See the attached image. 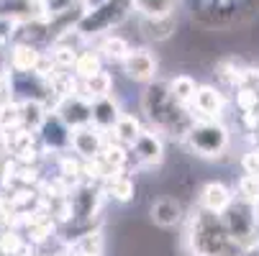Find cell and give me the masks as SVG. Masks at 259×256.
Returning <instances> with one entry per match:
<instances>
[{
  "label": "cell",
  "mask_w": 259,
  "mask_h": 256,
  "mask_svg": "<svg viewBox=\"0 0 259 256\" xmlns=\"http://www.w3.org/2000/svg\"><path fill=\"white\" fill-rule=\"evenodd\" d=\"M188 221V243L190 256H244V246L231 238L221 213H210L205 208H195L193 215H185Z\"/></svg>",
  "instance_id": "6da1fadb"
},
{
  "label": "cell",
  "mask_w": 259,
  "mask_h": 256,
  "mask_svg": "<svg viewBox=\"0 0 259 256\" xmlns=\"http://www.w3.org/2000/svg\"><path fill=\"white\" fill-rule=\"evenodd\" d=\"M141 111L152 121V126L162 133H172V136L185 138L193 126L190 108L180 105L172 97L167 82H159V80H152L146 85V90L141 92Z\"/></svg>",
  "instance_id": "7a4b0ae2"
},
{
  "label": "cell",
  "mask_w": 259,
  "mask_h": 256,
  "mask_svg": "<svg viewBox=\"0 0 259 256\" xmlns=\"http://www.w3.org/2000/svg\"><path fill=\"white\" fill-rule=\"evenodd\" d=\"M188 146L203 159H215L221 157L226 149H229V141H231V133L229 128L224 126L221 118H208V121H195L185 136Z\"/></svg>",
  "instance_id": "3957f363"
},
{
  "label": "cell",
  "mask_w": 259,
  "mask_h": 256,
  "mask_svg": "<svg viewBox=\"0 0 259 256\" xmlns=\"http://www.w3.org/2000/svg\"><path fill=\"white\" fill-rule=\"evenodd\" d=\"M131 11H134V0H105L98 8L82 13L80 21L75 23V28L85 36V39H90V36H103L110 28L121 26Z\"/></svg>",
  "instance_id": "277c9868"
},
{
  "label": "cell",
  "mask_w": 259,
  "mask_h": 256,
  "mask_svg": "<svg viewBox=\"0 0 259 256\" xmlns=\"http://www.w3.org/2000/svg\"><path fill=\"white\" fill-rule=\"evenodd\" d=\"M221 218H224L231 238L239 241L246 251L256 246L259 226H256V208H254V202H246V200L234 195V200L229 202V208L224 213H221Z\"/></svg>",
  "instance_id": "5b68a950"
},
{
  "label": "cell",
  "mask_w": 259,
  "mask_h": 256,
  "mask_svg": "<svg viewBox=\"0 0 259 256\" xmlns=\"http://www.w3.org/2000/svg\"><path fill=\"white\" fill-rule=\"evenodd\" d=\"M226 111V97L215 85H198L193 103H190V118L195 121H208V118H224Z\"/></svg>",
  "instance_id": "8992f818"
},
{
  "label": "cell",
  "mask_w": 259,
  "mask_h": 256,
  "mask_svg": "<svg viewBox=\"0 0 259 256\" xmlns=\"http://www.w3.org/2000/svg\"><path fill=\"white\" fill-rule=\"evenodd\" d=\"M118 64L128 80L141 85H149L152 80H157V72H159V62L149 49H128Z\"/></svg>",
  "instance_id": "52a82bcc"
},
{
  "label": "cell",
  "mask_w": 259,
  "mask_h": 256,
  "mask_svg": "<svg viewBox=\"0 0 259 256\" xmlns=\"http://www.w3.org/2000/svg\"><path fill=\"white\" fill-rule=\"evenodd\" d=\"M54 113L69 126V128H80L93 123V103L88 97H82L80 92H72L59 97V103L54 105Z\"/></svg>",
  "instance_id": "ba28073f"
},
{
  "label": "cell",
  "mask_w": 259,
  "mask_h": 256,
  "mask_svg": "<svg viewBox=\"0 0 259 256\" xmlns=\"http://www.w3.org/2000/svg\"><path fill=\"white\" fill-rule=\"evenodd\" d=\"M131 157L141 167H157L164 159V141L154 131H141L136 141L131 143Z\"/></svg>",
  "instance_id": "9c48e42d"
},
{
  "label": "cell",
  "mask_w": 259,
  "mask_h": 256,
  "mask_svg": "<svg viewBox=\"0 0 259 256\" xmlns=\"http://www.w3.org/2000/svg\"><path fill=\"white\" fill-rule=\"evenodd\" d=\"M39 131V138L47 149L52 151H67L69 149V138H72V128L57 116V113H47V118L41 121V126L36 128Z\"/></svg>",
  "instance_id": "30bf717a"
},
{
  "label": "cell",
  "mask_w": 259,
  "mask_h": 256,
  "mask_svg": "<svg viewBox=\"0 0 259 256\" xmlns=\"http://www.w3.org/2000/svg\"><path fill=\"white\" fill-rule=\"evenodd\" d=\"M149 218L157 228H177L185 221V208L180 202V197L175 195H164L157 197L149 208Z\"/></svg>",
  "instance_id": "8fae6325"
},
{
  "label": "cell",
  "mask_w": 259,
  "mask_h": 256,
  "mask_svg": "<svg viewBox=\"0 0 259 256\" xmlns=\"http://www.w3.org/2000/svg\"><path fill=\"white\" fill-rule=\"evenodd\" d=\"M103 131L93 123L72 128V138H69V149L75 151L80 159H95L103 149Z\"/></svg>",
  "instance_id": "7c38bea8"
},
{
  "label": "cell",
  "mask_w": 259,
  "mask_h": 256,
  "mask_svg": "<svg viewBox=\"0 0 259 256\" xmlns=\"http://www.w3.org/2000/svg\"><path fill=\"white\" fill-rule=\"evenodd\" d=\"M234 200V190L226 185V182H205L200 187V195H198V205L210 210V213H224L229 208V202Z\"/></svg>",
  "instance_id": "4fadbf2b"
},
{
  "label": "cell",
  "mask_w": 259,
  "mask_h": 256,
  "mask_svg": "<svg viewBox=\"0 0 259 256\" xmlns=\"http://www.w3.org/2000/svg\"><path fill=\"white\" fill-rule=\"evenodd\" d=\"M93 103V126H98L100 131L113 128V123L121 118V105L113 95H103L90 100Z\"/></svg>",
  "instance_id": "5bb4252c"
},
{
  "label": "cell",
  "mask_w": 259,
  "mask_h": 256,
  "mask_svg": "<svg viewBox=\"0 0 259 256\" xmlns=\"http://www.w3.org/2000/svg\"><path fill=\"white\" fill-rule=\"evenodd\" d=\"M39 64H41V52L36 44L18 41L11 49V69L13 72H36Z\"/></svg>",
  "instance_id": "9a60e30c"
},
{
  "label": "cell",
  "mask_w": 259,
  "mask_h": 256,
  "mask_svg": "<svg viewBox=\"0 0 259 256\" xmlns=\"http://www.w3.org/2000/svg\"><path fill=\"white\" fill-rule=\"evenodd\" d=\"M103 179H105V192L116 202H131L134 200L136 185H134V179L128 174H123V169L121 172H108Z\"/></svg>",
  "instance_id": "2e32d148"
},
{
  "label": "cell",
  "mask_w": 259,
  "mask_h": 256,
  "mask_svg": "<svg viewBox=\"0 0 259 256\" xmlns=\"http://www.w3.org/2000/svg\"><path fill=\"white\" fill-rule=\"evenodd\" d=\"M167 87H169L172 97H175L180 105L190 108L193 95H195V90H198V82H195V77H193V75H188V72H182V75H175L172 80H167Z\"/></svg>",
  "instance_id": "e0dca14e"
},
{
  "label": "cell",
  "mask_w": 259,
  "mask_h": 256,
  "mask_svg": "<svg viewBox=\"0 0 259 256\" xmlns=\"http://www.w3.org/2000/svg\"><path fill=\"white\" fill-rule=\"evenodd\" d=\"M80 95L88 97V100H95V97H103V95H113V77H110V72L100 69L93 77L82 80V92Z\"/></svg>",
  "instance_id": "ac0fdd59"
},
{
  "label": "cell",
  "mask_w": 259,
  "mask_h": 256,
  "mask_svg": "<svg viewBox=\"0 0 259 256\" xmlns=\"http://www.w3.org/2000/svg\"><path fill=\"white\" fill-rule=\"evenodd\" d=\"M144 28H146V36H149V39L164 41V39H169V36L175 33L177 18H175V13L159 16V18H144Z\"/></svg>",
  "instance_id": "d6986e66"
},
{
  "label": "cell",
  "mask_w": 259,
  "mask_h": 256,
  "mask_svg": "<svg viewBox=\"0 0 259 256\" xmlns=\"http://www.w3.org/2000/svg\"><path fill=\"white\" fill-rule=\"evenodd\" d=\"M177 0H134V11L141 13V18H159L175 13Z\"/></svg>",
  "instance_id": "ffe728a7"
},
{
  "label": "cell",
  "mask_w": 259,
  "mask_h": 256,
  "mask_svg": "<svg viewBox=\"0 0 259 256\" xmlns=\"http://www.w3.org/2000/svg\"><path fill=\"white\" fill-rule=\"evenodd\" d=\"M113 131H116V138H118V143H123V146H131V143L136 141V136H139L144 128H141V123H139V118H136V116L121 113V118L113 123Z\"/></svg>",
  "instance_id": "44dd1931"
},
{
  "label": "cell",
  "mask_w": 259,
  "mask_h": 256,
  "mask_svg": "<svg viewBox=\"0 0 259 256\" xmlns=\"http://www.w3.org/2000/svg\"><path fill=\"white\" fill-rule=\"evenodd\" d=\"M72 69L77 72V77L88 80V77L95 75V72L103 69V57L98 52H77V59H75V67Z\"/></svg>",
  "instance_id": "7402d4cb"
},
{
  "label": "cell",
  "mask_w": 259,
  "mask_h": 256,
  "mask_svg": "<svg viewBox=\"0 0 259 256\" xmlns=\"http://www.w3.org/2000/svg\"><path fill=\"white\" fill-rule=\"evenodd\" d=\"M128 49H131V46H128V41L123 39V36H105L98 54H100L103 59H110V62H121Z\"/></svg>",
  "instance_id": "603a6c76"
},
{
  "label": "cell",
  "mask_w": 259,
  "mask_h": 256,
  "mask_svg": "<svg viewBox=\"0 0 259 256\" xmlns=\"http://www.w3.org/2000/svg\"><path fill=\"white\" fill-rule=\"evenodd\" d=\"M236 197L246 200V202H254L259 200V174H241L239 185H236Z\"/></svg>",
  "instance_id": "cb8c5ba5"
},
{
  "label": "cell",
  "mask_w": 259,
  "mask_h": 256,
  "mask_svg": "<svg viewBox=\"0 0 259 256\" xmlns=\"http://www.w3.org/2000/svg\"><path fill=\"white\" fill-rule=\"evenodd\" d=\"M236 105H239L241 113H259V92L239 85L236 87Z\"/></svg>",
  "instance_id": "d4e9b609"
},
{
  "label": "cell",
  "mask_w": 259,
  "mask_h": 256,
  "mask_svg": "<svg viewBox=\"0 0 259 256\" xmlns=\"http://www.w3.org/2000/svg\"><path fill=\"white\" fill-rule=\"evenodd\" d=\"M26 246H28V243L23 241V236H21L18 231H3V233H0V248H3L8 256L21 253Z\"/></svg>",
  "instance_id": "484cf974"
},
{
  "label": "cell",
  "mask_w": 259,
  "mask_h": 256,
  "mask_svg": "<svg viewBox=\"0 0 259 256\" xmlns=\"http://www.w3.org/2000/svg\"><path fill=\"white\" fill-rule=\"evenodd\" d=\"M241 167L246 174H259V143L251 146V149L241 157Z\"/></svg>",
  "instance_id": "4316f807"
},
{
  "label": "cell",
  "mask_w": 259,
  "mask_h": 256,
  "mask_svg": "<svg viewBox=\"0 0 259 256\" xmlns=\"http://www.w3.org/2000/svg\"><path fill=\"white\" fill-rule=\"evenodd\" d=\"M44 3V11L54 18V16H62L67 11H72V6H75V0H41Z\"/></svg>",
  "instance_id": "83f0119b"
},
{
  "label": "cell",
  "mask_w": 259,
  "mask_h": 256,
  "mask_svg": "<svg viewBox=\"0 0 259 256\" xmlns=\"http://www.w3.org/2000/svg\"><path fill=\"white\" fill-rule=\"evenodd\" d=\"M239 85L251 87V90L259 92V69H254V67H244V69H241V82H239Z\"/></svg>",
  "instance_id": "f1b7e54d"
},
{
  "label": "cell",
  "mask_w": 259,
  "mask_h": 256,
  "mask_svg": "<svg viewBox=\"0 0 259 256\" xmlns=\"http://www.w3.org/2000/svg\"><path fill=\"white\" fill-rule=\"evenodd\" d=\"M254 208H256V226H259V200H256V205H254Z\"/></svg>",
  "instance_id": "f546056e"
},
{
  "label": "cell",
  "mask_w": 259,
  "mask_h": 256,
  "mask_svg": "<svg viewBox=\"0 0 259 256\" xmlns=\"http://www.w3.org/2000/svg\"><path fill=\"white\" fill-rule=\"evenodd\" d=\"M0 256H8V253H6V251H3V248H0Z\"/></svg>",
  "instance_id": "4dcf8cb0"
},
{
  "label": "cell",
  "mask_w": 259,
  "mask_h": 256,
  "mask_svg": "<svg viewBox=\"0 0 259 256\" xmlns=\"http://www.w3.org/2000/svg\"><path fill=\"white\" fill-rule=\"evenodd\" d=\"M254 133H256V141H259V128H256V131H254Z\"/></svg>",
  "instance_id": "1f68e13d"
},
{
  "label": "cell",
  "mask_w": 259,
  "mask_h": 256,
  "mask_svg": "<svg viewBox=\"0 0 259 256\" xmlns=\"http://www.w3.org/2000/svg\"><path fill=\"white\" fill-rule=\"evenodd\" d=\"M256 248H259V241H256Z\"/></svg>",
  "instance_id": "d6a6232c"
}]
</instances>
